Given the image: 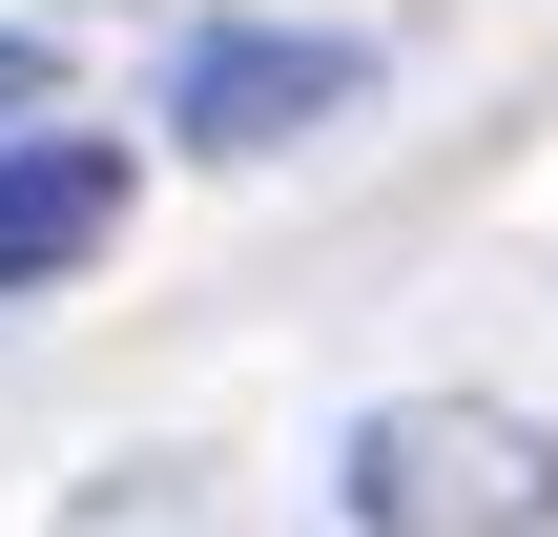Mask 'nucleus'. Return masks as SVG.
I'll return each instance as SVG.
<instances>
[{"mask_svg":"<svg viewBox=\"0 0 558 537\" xmlns=\"http://www.w3.org/2000/svg\"><path fill=\"white\" fill-rule=\"evenodd\" d=\"M124 186H145L124 145L21 124V145H0V310H21V290H62V269H104V248H124Z\"/></svg>","mask_w":558,"mask_h":537,"instance_id":"obj_3","label":"nucleus"},{"mask_svg":"<svg viewBox=\"0 0 558 537\" xmlns=\"http://www.w3.org/2000/svg\"><path fill=\"white\" fill-rule=\"evenodd\" d=\"M331 517L352 537H558V435L497 393H373L331 435Z\"/></svg>","mask_w":558,"mask_h":537,"instance_id":"obj_1","label":"nucleus"},{"mask_svg":"<svg viewBox=\"0 0 558 537\" xmlns=\"http://www.w3.org/2000/svg\"><path fill=\"white\" fill-rule=\"evenodd\" d=\"M331 103H373V41H331V21H186L166 41V145H207V166H269Z\"/></svg>","mask_w":558,"mask_h":537,"instance_id":"obj_2","label":"nucleus"},{"mask_svg":"<svg viewBox=\"0 0 558 537\" xmlns=\"http://www.w3.org/2000/svg\"><path fill=\"white\" fill-rule=\"evenodd\" d=\"M21 124H62V41H0V145Z\"/></svg>","mask_w":558,"mask_h":537,"instance_id":"obj_4","label":"nucleus"}]
</instances>
